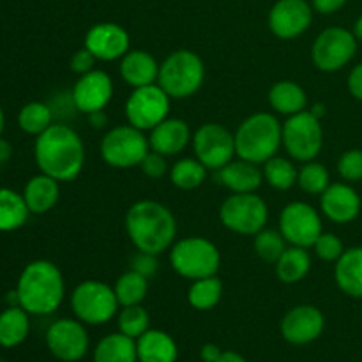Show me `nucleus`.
Masks as SVG:
<instances>
[{
  "label": "nucleus",
  "mask_w": 362,
  "mask_h": 362,
  "mask_svg": "<svg viewBox=\"0 0 362 362\" xmlns=\"http://www.w3.org/2000/svg\"><path fill=\"white\" fill-rule=\"evenodd\" d=\"M0 362H4V361H0Z\"/></svg>",
  "instance_id": "4d7b16f0"
},
{
  "label": "nucleus",
  "mask_w": 362,
  "mask_h": 362,
  "mask_svg": "<svg viewBox=\"0 0 362 362\" xmlns=\"http://www.w3.org/2000/svg\"><path fill=\"white\" fill-rule=\"evenodd\" d=\"M209 170L197 158H182L170 168V180L182 191H193L207 179Z\"/></svg>",
  "instance_id": "f704fd0d"
},
{
  "label": "nucleus",
  "mask_w": 362,
  "mask_h": 362,
  "mask_svg": "<svg viewBox=\"0 0 362 362\" xmlns=\"http://www.w3.org/2000/svg\"><path fill=\"white\" fill-rule=\"evenodd\" d=\"M235 136V154L240 159L264 165L278 156L283 147V124L278 117L267 112H258L239 124Z\"/></svg>",
  "instance_id": "20e7f679"
},
{
  "label": "nucleus",
  "mask_w": 362,
  "mask_h": 362,
  "mask_svg": "<svg viewBox=\"0 0 362 362\" xmlns=\"http://www.w3.org/2000/svg\"><path fill=\"white\" fill-rule=\"evenodd\" d=\"M325 329V317L317 306L311 304H299L286 311L283 317L279 331L285 341L290 345L304 346L317 341Z\"/></svg>",
  "instance_id": "f3484780"
},
{
  "label": "nucleus",
  "mask_w": 362,
  "mask_h": 362,
  "mask_svg": "<svg viewBox=\"0 0 362 362\" xmlns=\"http://www.w3.org/2000/svg\"><path fill=\"white\" fill-rule=\"evenodd\" d=\"M148 151H151V145H148V136H145V131L131 124L108 129L99 145L103 161L117 170L136 168L148 154Z\"/></svg>",
  "instance_id": "0eeeda50"
},
{
  "label": "nucleus",
  "mask_w": 362,
  "mask_h": 362,
  "mask_svg": "<svg viewBox=\"0 0 362 362\" xmlns=\"http://www.w3.org/2000/svg\"><path fill=\"white\" fill-rule=\"evenodd\" d=\"M95 62H98V59H95V57L83 46V48L73 53V57H71L69 60V66L73 73H76L78 76H81V74L90 73L92 69H95L94 67Z\"/></svg>",
  "instance_id": "c03bdc74"
},
{
  "label": "nucleus",
  "mask_w": 362,
  "mask_h": 362,
  "mask_svg": "<svg viewBox=\"0 0 362 362\" xmlns=\"http://www.w3.org/2000/svg\"><path fill=\"white\" fill-rule=\"evenodd\" d=\"M354 35L357 37V41H362V14L359 18H357L356 25H354Z\"/></svg>",
  "instance_id": "864d4df0"
},
{
  "label": "nucleus",
  "mask_w": 362,
  "mask_h": 362,
  "mask_svg": "<svg viewBox=\"0 0 362 362\" xmlns=\"http://www.w3.org/2000/svg\"><path fill=\"white\" fill-rule=\"evenodd\" d=\"M34 158L39 172L59 182H71L85 166L83 140L67 124H52L35 136Z\"/></svg>",
  "instance_id": "f257e3e1"
},
{
  "label": "nucleus",
  "mask_w": 362,
  "mask_h": 362,
  "mask_svg": "<svg viewBox=\"0 0 362 362\" xmlns=\"http://www.w3.org/2000/svg\"><path fill=\"white\" fill-rule=\"evenodd\" d=\"M4 127H6V117H4V112H2V108H0V138H2Z\"/></svg>",
  "instance_id": "5fc2aeb1"
},
{
  "label": "nucleus",
  "mask_w": 362,
  "mask_h": 362,
  "mask_svg": "<svg viewBox=\"0 0 362 362\" xmlns=\"http://www.w3.org/2000/svg\"><path fill=\"white\" fill-rule=\"evenodd\" d=\"M283 147L290 159L299 163L315 161L324 148V127L310 110L286 117L283 122Z\"/></svg>",
  "instance_id": "1a4fd4ad"
},
{
  "label": "nucleus",
  "mask_w": 362,
  "mask_h": 362,
  "mask_svg": "<svg viewBox=\"0 0 362 362\" xmlns=\"http://www.w3.org/2000/svg\"><path fill=\"white\" fill-rule=\"evenodd\" d=\"M131 269L140 272L145 278H151V276H154L158 272V257L151 253H144V251H138L131 258Z\"/></svg>",
  "instance_id": "37998d69"
},
{
  "label": "nucleus",
  "mask_w": 362,
  "mask_h": 362,
  "mask_svg": "<svg viewBox=\"0 0 362 362\" xmlns=\"http://www.w3.org/2000/svg\"><path fill=\"white\" fill-rule=\"evenodd\" d=\"M117 325L122 334L138 339L151 329V317L141 304L122 306V310L119 311V318H117Z\"/></svg>",
  "instance_id": "4c0bfd02"
},
{
  "label": "nucleus",
  "mask_w": 362,
  "mask_h": 362,
  "mask_svg": "<svg viewBox=\"0 0 362 362\" xmlns=\"http://www.w3.org/2000/svg\"><path fill=\"white\" fill-rule=\"evenodd\" d=\"M218 362H247V361L244 359L240 354L232 352V350H226V352H223L221 359H219Z\"/></svg>",
  "instance_id": "3c124183"
},
{
  "label": "nucleus",
  "mask_w": 362,
  "mask_h": 362,
  "mask_svg": "<svg viewBox=\"0 0 362 362\" xmlns=\"http://www.w3.org/2000/svg\"><path fill=\"white\" fill-rule=\"evenodd\" d=\"M113 290H115V296L120 308L141 304L148 293V278H145L140 272L129 269V271L119 276Z\"/></svg>",
  "instance_id": "473e14b6"
},
{
  "label": "nucleus",
  "mask_w": 362,
  "mask_h": 362,
  "mask_svg": "<svg viewBox=\"0 0 362 362\" xmlns=\"http://www.w3.org/2000/svg\"><path fill=\"white\" fill-rule=\"evenodd\" d=\"M85 48L101 62L120 60L131 49L129 34L119 23L103 21L92 25L85 34Z\"/></svg>",
  "instance_id": "6ab92c4d"
},
{
  "label": "nucleus",
  "mask_w": 362,
  "mask_h": 362,
  "mask_svg": "<svg viewBox=\"0 0 362 362\" xmlns=\"http://www.w3.org/2000/svg\"><path fill=\"white\" fill-rule=\"evenodd\" d=\"M262 172H264V180H267L269 186L278 191L292 189L299 175V170L296 168L292 159L281 158V156H274L265 161L262 165Z\"/></svg>",
  "instance_id": "c9c22d12"
},
{
  "label": "nucleus",
  "mask_w": 362,
  "mask_h": 362,
  "mask_svg": "<svg viewBox=\"0 0 362 362\" xmlns=\"http://www.w3.org/2000/svg\"><path fill=\"white\" fill-rule=\"evenodd\" d=\"M194 158L207 170H221L235 154V136L218 122L202 124L191 138Z\"/></svg>",
  "instance_id": "4468645a"
},
{
  "label": "nucleus",
  "mask_w": 362,
  "mask_h": 362,
  "mask_svg": "<svg viewBox=\"0 0 362 362\" xmlns=\"http://www.w3.org/2000/svg\"><path fill=\"white\" fill-rule=\"evenodd\" d=\"M269 105L276 113L292 117L308 108V94L299 83L292 80L276 81L269 90Z\"/></svg>",
  "instance_id": "bb28decb"
},
{
  "label": "nucleus",
  "mask_w": 362,
  "mask_h": 362,
  "mask_svg": "<svg viewBox=\"0 0 362 362\" xmlns=\"http://www.w3.org/2000/svg\"><path fill=\"white\" fill-rule=\"evenodd\" d=\"M223 356V350L219 349L218 345H214V343H207V345L202 346L200 350V357L204 362H218L221 359Z\"/></svg>",
  "instance_id": "de8ad7c7"
},
{
  "label": "nucleus",
  "mask_w": 362,
  "mask_h": 362,
  "mask_svg": "<svg viewBox=\"0 0 362 362\" xmlns=\"http://www.w3.org/2000/svg\"><path fill=\"white\" fill-rule=\"evenodd\" d=\"M310 112L313 113L317 119L322 120V117L325 115V105H324V103H315V105L310 108Z\"/></svg>",
  "instance_id": "603ef678"
},
{
  "label": "nucleus",
  "mask_w": 362,
  "mask_h": 362,
  "mask_svg": "<svg viewBox=\"0 0 362 362\" xmlns=\"http://www.w3.org/2000/svg\"><path fill=\"white\" fill-rule=\"evenodd\" d=\"M18 304L28 315H52L62 304L66 283L60 269L49 260H34L21 271L16 285Z\"/></svg>",
  "instance_id": "7ed1b4c3"
},
{
  "label": "nucleus",
  "mask_w": 362,
  "mask_h": 362,
  "mask_svg": "<svg viewBox=\"0 0 362 362\" xmlns=\"http://www.w3.org/2000/svg\"><path fill=\"white\" fill-rule=\"evenodd\" d=\"M219 221L230 232L255 237L269 221V207L257 193H233L219 207Z\"/></svg>",
  "instance_id": "9d476101"
},
{
  "label": "nucleus",
  "mask_w": 362,
  "mask_h": 362,
  "mask_svg": "<svg viewBox=\"0 0 362 362\" xmlns=\"http://www.w3.org/2000/svg\"><path fill=\"white\" fill-rule=\"evenodd\" d=\"M279 232L290 246L310 250L324 233L320 212L308 202H290L279 214Z\"/></svg>",
  "instance_id": "ddd939ff"
},
{
  "label": "nucleus",
  "mask_w": 362,
  "mask_h": 362,
  "mask_svg": "<svg viewBox=\"0 0 362 362\" xmlns=\"http://www.w3.org/2000/svg\"><path fill=\"white\" fill-rule=\"evenodd\" d=\"M223 297V281L216 276L194 279L187 290V303L197 311H211Z\"/></svg>",
  "instance_id": "2f4dec72"
},
{
  "label": "nucleus",
  "mask_w": 362,
  "mask_h": 362,
  "mask_svg": "<svg viewBox=\"0 0 362 362\" xmlns=\"http://www.w3.org/2000/svg\"><path fill=\"white\" fill-rule=\"evenodd\" d=\"M71 308L74 317L87 325H105L119 311L115 290L99 279H85L74 286L71 293Z\"/></svg>",
  "instance_id": "6e6552de"
},
{
  "label": "nucleus",
  "mask_w": 362,
  "mask_h": 362,
  "mask_svg": "<svg viewBox=\"0 0 362 362\" xmlns=\"http://www.w3.org/2000/svg\"><path fill=\"white\" fill-rule=\"evenodd\" d=\"M313 6L308 0H278L269 13V28L279 39H296L310 28Z\"/></svg>",
  "instance_id": "dca6fc26"
},
{
  "label": "nucleus",
  "mask_w": 362,
  "mask_h": 362,
  "mask_svg": "<svg viewBox=\"0 0 362 362\" xmlns=\"http://www.w3.org/2000/svg\"><path fill=\"white\" fill-rule=\"evenodd\" d=\"M87 119L92 129H105V127L108 126V115H106L105 110H98V112L88 113Z\"/></svg>",
  "instance_id": "09e8293b"
},
{
  "label": "nucleus",
  "mask_w": 362,
  "mask_h": 362,
  "mask_svg": "<svg viewBox=\"0 0 362 362\" xmlns=\"http://www.w3.org/2000/svg\"><path fill=\"white\" fill-rule=\"evenodd\" d=\"M30 211L23 194L9 187H0V232H14L27 223Z\"/></svg>",
  "instance_id": "7c9ffc66"
},
{
  "label": "nucleus",
  "mask_w": 362,
  "mask_h": 362,
  "mask_svg": "<svg viewBox=\"0 0 362 362\" xmlns=\"http://www.w3.org/2000/svg\"><path fill=\"white\" fill-rule=\"evenodd\" d=\"M138 362H177L179 349L168 332L148 329L136 339Z\"/></svg>",
  "instance_id": "a878e982"
},
{
  "label": "nucleus",
  "mask_w": 362,
  "mask_h": 362,
  "mask_svg": "<svg viewBox=\"0 0 362 362\" xmlns=\"http://www.w3.org/2000/svg\"><path fill=\"white\" fill-rule=\"evenodd\" d=\"M124 223L127 237L138 251L159 257L175 243L177 219L161 202H136L127 209Z\"/></svg>",
  "instance_id": "f03ea898"
},
{
  "label": "nucleus",
  "mask_w": 362,
  "mask_h": 362,
  "mask_svg": "<svg viewBox=\"0 0 362 362\" xmlns=\"http://www.w3.org/2000/svg\"><path fill=\"white\" fill-rule=\"evenodd\" d=\"M170 106L172 98L159 85L152 83L147 87L133 88L124 106V113L127 124L141 131H151L168 119Z\"/></svg>",
  "instance_id": "9b49d317"
},
{
  "label": "nucleus",
  "mask_w": 362,
  "mask_h": 362,
  "mask_svg": "<svg viewBox=\"0 0 362 362\" xmlns=\"http://www.w3.org/2000/svg\"><path fill=\"white\" fill-rule=\"evenodd\" d=\"M346 4V0H313L311 6H313V11L320 14H332L336 11L341 9Z\"/></svg>",
  "instance_id": "49530a36"
},
{
  "label": "nucleus",
  "mask_w": 362,
  "mask_h": 362,
  "mask_svg": "<svg viewBox=\"0 0 362 362\" xmlns=\"http://www.w3.org/2000/svg\"><path fill=\"white\" fill-rule=\"evenodd\" d=\"M297 186L308 194H318L320 197L329 186H331V175L329 170L322 163L308 161L303 163L297 175Z\"/></svg>",
  "instance_id": "e433bc0d"
},
{
  "label": "nucleus",
  "mask_w": 362,
  "mask_h": 362,
  "mask_svg": "<svg viewBox=\"0 0 362 362\" xmlns=\"http://www.w3.org/2000/svg\"><path fill=\"white\" fill-rule=\"evenodd\" d=\"M320 211L332 223L346 225V223H352L359 216L361 197L350 184H331L320 194Z\"/></svg>",
  "instance_id": "aec40b11"
},
{
  "label": "nucleus",
  "mask_w": 362,
  "mask_h": 362,
  "mask_svg": "<svg viewBox=\"0 0 362 362\" xmlns=\"http://www.w3.org/2000/svg\"><path fill=\"white\" fill-rule=\"evenodd\" d=\"M120 78L126 81L129 87H147L158 81L159 74V64L145 49H129L126 55L120 59L119 66Z\"/></svg>",
  "instance_id": "4be33fe9"
},
{
  "label": "nucleus",
  "mask_w": 362,
  "mask_h": 362,
  "mask_svg": "<svg viewBox=\"0 0 362 362\" xmlns=\"http://www.w3.org/2000/svg\"><path fill=\"white\" fill-rule=\"evenodd\" d=\"M338 173L346 182L362 180V148H350L338 159Z\"/></svg>",
  "instance_id": "ea45409f"
},
{
  "label": "nucleus",
  "mask_w": 362,
  "mask_h": 362,
  "mask_svg": "<svg viewBox=\"0 0 362 362\" xmlns=\"http://www.w3.org/2000/svg\"><path fill=\"white\" fill-rule=\"evenodd\" d=\"M286 239L283 237V233L279 232V228H267L255 235V251H257L258 258L267 264H276L279 260V257L283 255V251L286 250Z\"/></svg>",
  "instance_id": "58836bf2"
},
{
  "label": "nucleus",
  "mask_w": 362,
  "mask_h": 362,
  "mask_svg": "<svg viewBox=\"0 0 362 362\" xmlns=\"http://www.w3.org/2000/svg\"><path fill=\"white\" fill-rule=\"evenodd\" d=\"M11 156H13V147H11L6 140L0 138V170H2V166L9 161Z\"/></svg>",
  "instance_id": "8fccbe9b"
},
{
  "label": "nucleus",
  "mask_w": 362,
  "mask_h": 362,
  "mask_svg": "<svg viewBox=\"0 0 362 362\" xmlns=\"http://www.w3.org/2000/svg\"><path fill=\"white\" fill-rule=\"evenodd\" d=\"M25 204H27L30 214H46L57 205L60 198V182L46 173L34 175L23 189Z\"/></svg>",
  "instance_id": "b1692460"
},
{
  "label": "nucleus",
  "mask_w": 362,
  "mask_h": 362,
  "mask_svg": "<svg viewBox=\"0 0 362 362\" xmlns=\"http://www.w3.org/2000/svg\"><path fill=\"white\" fill-rule=\"evenodd\" d=\"M361 318H362V308H361Z\"/></svg>",
  "instance_id": "6e6d98bb"
},
{
  "label": "nucleus",
  "mask_w": 362,
  "mask_h": 362,
  "mask_svg": "<svg viewBox=\"0 0 362 362\" xmlns=\"http://www.w3.org/2000/svg\"><path fill=\"white\" fill-rule=\"evenodd\" d=\"M94 362H138L136 339L120 331L105 336L95 345Z\"/></svg>",
  "instance_id": "c85d7f7f"
},
{
  "label": "nucleus",
  "mask_w": 362,
  "mask_h": 362,
  "mask_svg": "<svg viewBox=\"0 0 362 362\" xmlns=\"http://www.w3.org/2000/svg\"><path fill=\"white\" fill-rule=\"evenodd\" d=\"M334 279L345 296L362 299V247L356 246L343 251L336 260Z\"/></svg>",
  "instance_id": "393cba45"
},
{
  "label": "nucleus",
  "mask_w": 362,
  "mask_h": 362,
  "mask_svg": "<svg viewBox=\"0 0 362 362\" xmlns=\"http://www.w3.org/2000/svg\"><path fill=\"white\" fill-rule=\"evenodd\" d=\"M170 265L180 278L194 281L218 274L221 253L218 246L205 237H184L170 247Z\"/></svg>",
  "instance_id": "423d86ee"
},
{
  "label": "nucleus",
  "mask_w": 362,
  "mask_h": 362,
  "mask_svg": "<svg viewBox=\"0 0 362 362\" xmlns=\"http://www.w3.org/2000/svg\"><path fill=\"white\" fill-rule=\"evenodd\" d=\"M276 276L285 285L300 283L311 271V255L306 247L288 246L274 264Z\"/></svg>",
  "instance_id": "cd10ccee"
},
{
  "label": "nucleus",
  "mask_w": 362,
  "mask_h": 362,
  "mask_svg": "<svg viewBox=\"0 0 362 362\" xmlns=\"http://www.w3.org/2000/svg\"><path fill=\"white\" fill-rule=\"evenodd\" d=\"M346 87H349V92L356 99L362 101V62L357 64L349 74V80H346Z\"/></svg>",
  "instance_id": "a18cd8bd"
},
{
  "label": "nucleus",
  "mask_w": 362,
  "mask_h": 362,
  "mask_svg": "<svg viewBox=\"0 0 362 362\" xmlns=\"http://www.w3.org/2000/svg\"><path fill=\"white\" fill-rule=\"evenodd\" d=\"M191 138H193V133L186 120L168 117L154 129H151L148 145H151V151L172 158V156H179L189 145Z\"/></svg>",
  "instance_id": "412c9836"
},
{
  "label": "nucleus",
  "mask_w": 362,
  "mask_h": 362,
  "mask_svg": "<svg viewBox=\"0 0 362 362\" xmlns=\"http://www.w3.org/2000/svg\"><path fill=\"white\" fill-rule=\"evenodd\" d=\"M140 168L148 179L159 180L168 173V161H166V156L154 151H148V154L145 156L144 161L140 163Z\"/></svg>",
  "instance_id": "79ce46f5"
},
{
  "label": "nucleus",
  "mask_w": 362,
  "mask_h": 362,
  "mask_svg": "<svg viewBox=\"0 0 362 362\" xmlns=\"http://www.w3.org/2000/svg\"><path fill=\"white\" fill-rule=\"evenodd\" d=\"M205 80V64L191 49H177L159 64L158 85L172 99H187L197 94Z\"/></svg>",
  "instance_id": "39448f33"
},
{
  "label": "nucleus",
  "mask_w": 362,
  "mask_h": 362,
  "mask_svg": "<svg viewBox=\"0 0 362 362\" xmlns=\"http://www.w3.org/2000/svg\"><path fill=\"white\" fill-rule=\"evenodd\" d=\"M113 98V80L106 71L92 69L90 73H85L78 76L71 99L73 106L78 112L88 113L105 110Z\"/></svg>",
  "instance_id": "a211bd4d"
},
{
  "label": "nucleus",
  "mask_w": 362,
  "mask_h": 362,
  "mask_svg": "<svg viewBox=\"0 0 362 362\" xmlns=\"http://www.w3.org/2000/svg\"><path fill=\"white\" fill-rule=\"evenodd\" d=\"M46 345L52 356L62 362H78L88 352V332L78 318H59L46 331Z\"/></svg>",
  "instance_id": "2eb2a0df"
},
{
  "label": "nucleus",
  "mask_w": 362,
  "mask_h": 362,
  "mask_svg": "<svg viewBox=\"0 0 362 362\" xmlns=\"http://www.w3.org/2000/svg\"><path fill=\"white\" fill-rule=\"evenodd\" d=\"M315 255H317L320 260L324 262H336L343 255L345 247L343 243L339 240V237H336L334 233L324 232L317 239V243L313 244Z\"/></svg>",
  "instance_id": "a19ab883"
},
{
  "label": "nucleus",
  "mask_w": 362,
  "mask_h": 362,
  "mask_svg": "<svg viewBox=\"0 0 362 362\" xmlns=\"http://www.w3.org/2000/svg\"><path fill=\"white\" fill-rule=\"evenodd\" d=\"M357 37L343 27H329L322 30L311 46V60L324 73L343 69L356 57Z\"/></svg>",
  "instance_id": "f8f14e48"
},
{
  "label": "nucleus",
  "mask_w": 362,
  "mask_h": 362,
  "mask_svg": "<svg viewBox=\"0 0 362 362\" xmlns=\"http://www.w3.org/2000/svg\"><path fill=\"white\" fill-rule=\"evenodd\" d=\"M218 180L232 193H255L264 182V172L260 165L239 158L218 170Z\"/></svg>",
  "instance_id": "5701e85b"
},
{
  "label": "nucleus",
  "mask_w": 362,
  "mask_h": 362,
  "mask_svg": "<svg viewBox=\"0 0 362 362\" xmlns=\"http://www.w3.org/2000/svg\"><path fill=\"white\" fill-rule=\"evenodd\" d=\"M53 117L55 113H53L52 106L41 101H32L27 103L18 113V126L23 133L39 136L52 126Z\"/></svg>",
  "instance_id": "72a5a7b5"
},
{
  "label": "nucleus",
  "mask_w": 362,
  "mask_h": 362,
  "mask_svg": "<svg viewBox=\"0 0 362 362\" xmlns=\"http://www.w3.org/2000/svg\"><path fill=\"white\" fill-rule=\"evenodd\" d=\"M30 331L28 313L21 306H9L0 313V346L14 349L27 339Z\"/></svg>",
  "instance_id": "c756f323"
}]
</instances>
